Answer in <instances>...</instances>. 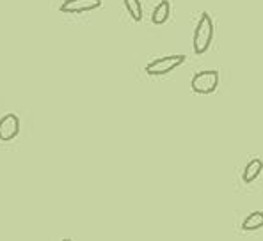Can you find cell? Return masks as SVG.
<instances>
[{"instance_id": "obj_1", "label": "cell", "mask_w": 263, "mask_h": 241, "mask_svg": "<svg viewBox=\"0 0 263 241\" xmlns=\"http://www.w3.org/2000/svg\"><path fill=\"white\" fill-rule=\"evenodd\" d=\"M214 41V20L208 13H201L194 34H192V48L196 55H203L208 52Z\"/></svg>"}, {"instance_id": "obj_2", "label": "cell", "mask_w": 263, "mask_h": 241, "mask_svg": "<svg viewBox=\"0 0 263 241\" xmlns=\"http://www.w3.org/2000/svg\"><path fill=\"white\" fill-rule=\"evenodd\" d=\"M185 61H187V57H185L183 53L160 57V59H155L152 62H148L144 71L148 73L149 76H164V75H169L171 71H175L176 68H180Z\"/></svg>"}, {"instance_id": "obj_3", "label": "cell", "mask_w": 263, "mask_h": 241, "mask_svg": "<svg viewBox=\"0 0 263 241\" xmlns=\"http://www.w3.org/2000/svg\"><path fill=\"white\" fill-rule=\"evenodd\" d=\"M219 80L220 76L217 69H204V71H199L192 76L191 89L196 94H212L217 91Z\"/></svg>"}, {"instance_id": "obj_4", "label": "cell", "mask_w": 263, "mask_h": 241, "mask_svg": "<svg viewBox=\"0 0 263 241\" xmlns=\"http://www.w3.org/2000/svg\"><path fill=\"white\" fill-rule=\"evenodd\" d=\"M98 7H102V0H64L59 6V11L66 14H80L95 11Z\"/></svg>"}, {"instance_id": "obj_5", "label": "cell", "mask_w": 263, "mask_h": 241, "mask_svg": "<svg viewBox=\"0 0 263 241\" xmlns=\"http://www.w3.org/2000/svg\"><path fill=\"white\" fill-rule=\"evenodd\" d=\"M20 133V117L16 114H7L0 119V140L9 142Z\"/></svg>"}, {"instance_id": "obj_6", "label": "cell", "mask_w": 263, "mask_h": 241, "mask_svg": "<svg viewBox=\"0 0 263 241\" xmlns=\"http://www.w3.org/2000/svg\"><path fill=\"white\" fill-rule=\"evenodd\" d=\"M169 16H171V2L169 0H160L153 9L152 22L155 25H164L169 20Z\"/></svg>"}, {"instance_id": "obj_7", "label": "cell", "mask_w": 263, "mask_h": 241, "mask_svg": "<svg viewBox=\"0 0 263 241\" xmlns=\"http://www.w3.org/2000/svg\"><path fill=\"white\" fill-rule=\"evenodd\" d=\"M261 170H263V160H260V158H253V160L246 165V169H243V174H242L243 183L249 185V183H253L254 179H258Z\"/></svg>"}, {"instance_id": "obj_8", "label": "cell", "mask_w": 263, "mask_h": 241, "mask_svg": "<svg viewBox=\"0 0 263 241\" xmlns=\"http://www.w3.org/2000/svg\"><path fill=\"white\" fill-rule=\"evenodd\" d=\"M263 227V211H253L247 215V218L242 222V231L253 232Z\"/></svg>"}, {"instance_id": "obj_9", "label": "cell", "mask_w": 263, "mask_h": 241, "mask_svg": "<svg viewBox=\"0 0 263 241\" xmlns=\"http://www.w3.org/2000/svg\"><path fill=\"white\" fill-rule=\"evenodd\" d=\"M123 4H125V9L128 11L132 20H134V22H141L142 20L141 0H123Z\"/></svg>"}]
</instances>
